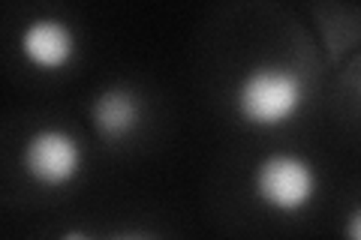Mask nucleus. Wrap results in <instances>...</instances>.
<instances>
[{"mask_svg":"<svg viewBox=\"0 0 361 240\" xmlns=\"http://www.w3.org/2000/svg\"><path fill=\"white\" fill-rule=\"evenodd\" d=\"M307 108V82L295 66L256 63L232 87V111L247 130L277 132L292 127Z\"/></svg>","mask_w":361,"mask_h":240,"instance_id":"1","label":"nucleus"},{"mask_svg":"<svg viewBox=\"0 0 361 240\" xmlns=\"http://www.w3.org/2000/svg\"><path fill=\"white\" fill-rule=\"evenodd\" d=\"M250 192L259 208L277 216L307 213L322 192V175L298 151H271L250 171Z\"/></svg>","mask_w":361,"mask_h":240,"instance_id":"2","label":"nucleus"},{"mask_svg":"<svg viewBox=\"0 0 361 240\" xmlns=\"http://www.w3.org/2000/svg\"><path fill=\"white\" fill-rule=\"evenodd\" d=\"M18 168L33 187L58 192L82 180L87 153L78 135L66 127H39L21 141Z\"/></svg>","mask_w":361,"mask_h":240,"instance_id":"3","label":"nucleus"},{"mask_svg":"<svg viewBox=\"0 0 361 240\" xmlns=\"http://www.w3.org/2000/svg\"><path fill=\"white\" fill-rule=\"evenodd\" d=\"M78 30L61 15H33L18 33V54L30 70L58 75L78 61Z\"/></svg>","mask_w":361,"mask_h":240,"instance_id":"4","label":"nucleus"},{"mask_svg":"<svg viewBox=\"0 0 361 240\" xmlns=\"http://www.w3.org/2000/svg\"><path fill=\"white\" fill-rule=\"evenodd\" d=\"M145 123V102L127 84H109L90 99V127L103 141H127Z\"/></svg>","mask_w":361,"mask_h":240,"instance_id":"5","label":"nucleus"},{"mask_svg":"<svg viewBox=\"0 0 361 240\" xmlns=\"http://www.w3.org/2000/svg\"><path fill=\"white\" fill-rule=\"evenodd\" d=\"M58 240H160L151 232H139V228H127V232H115V234H94V232H85V228H70L63 232Z\"/></svg>","mask_w":361,"mask_h":240,"instance_id":"6","label":"nucleus"},{"mask_svg":"<svg viewBox=\"0 0 361 240\" xmlns=\"http://www.w3.org/2000/svg\"><path fill=\"white\" fill-rule=\"evenodd\" d=\"M346 240H361V210L353 208L349 210V222H346Z\"/></svg>","mask_w":361,"mask_h":240,"instance_id":"7","label":"nucleus"}]
</instances>
